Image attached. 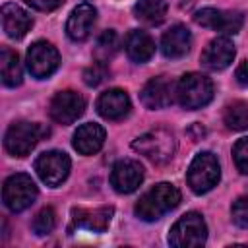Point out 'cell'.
Masks as SVG:
<instances>
[{
	"instance_id": "obj_11",
	"label": "cell",
	"mask_w": 248,
	"mask_h": 248,
	"mask_svg": "<svg viewBox=\"0 0 248 248\" xmlns=\"http://www.w3.org/2000/svg\"><path fill=\"white\" fill-rule=\"evenodd\" d=\"M85 110V99L78 93V91H72V89H66V91H58L52 101H50V107H48V112H50V118L58 124H72L76 122Z\"/></svg>"
},
{
	"instance_id": "obj_26",
	"label": "cell",
	"mask_w": 248,
	"mask_h": 248,
	"mask_svg": "<svg viewBox=\"0 0 248 248\" xmlns=\"http://www.w3.org/2000/svg\"><path fill=\"white\" fill-rule=\"evenodd\" d=\"M54 225H56V213H54L52 207H43V209L35 215V219H33V223H31L33 232L39 234V236H45V234L52 232Z\"/></svg>"
},
{
	"instance_id": "obj_15",
	"label": "cell",
	"mask_w": 248,
	"mask_h": 248,
	"mask_svg": "<svg viewBox=\"0 0 248 248\" xmlns=\"http://www.w3.org/2000/svg\"><path fill=\"white\" fill-rule=\"evenodd\" d=\"M234 58V45L227 37L213 39L202 52V64L211 72L225 70Z\"/></svg>"
},
{
	"instance_id": "obj_7",
	"label": "cell",
	"mask_w": 248,
	"mask_h": 248,
	"mask_svg": "<svg viewBox=\"0 0 248 248\" xmlns=\"http://www.w3.org/2000/svg\"><path fill=\"white\" fill-rule=\"evenodd\" d=\"M2 200L10 211L19 213V211L27 209L37 200V186L29 174H23V172L12 174L4 182Z\"/></svg>"
},
{
	"instance_id": "obj_22",
	"label": "cell",
	"mask_w": 248,
	"mask_h": 248,
	"mask_svg": "<svg viewBox=\"0 0 248 248\" xmlns=\"http://www.w3.org/2000/svg\"><path fill=\"white\" fill-rule=\"evenodd\" d=\"M0 76H2V83L6 87H16L21 83V62L16 50L4 46L0 50Z\"/></svg>"
},
{
	"instance_id": "obj_28",
	"label": "cell",
	"mask_w": 248,
	"mask_h": 248,
	"mask_svg": "<svg viewBox=\"0 0 248 248\" xmlns=\"http://www.w3.org/2000/svg\"><path fill=\"white\" fill-rule=\"evenodd\" d=\"M231 217H232L234 225H238L240 229H248V196H240L232 203Z\"/></svg>"
},
{
	"instance_id": "obj_5",
	"label": "cell",
	"mask_w": 248,
	"mask_h": 248,
	"mask_svg": "<svg viewBox=\"0 0 248 248\" xmlns=\"http://www.w3.org/2000/svg\"><path fill=\"white\" fill-rule=\"evenodd\" d=\"M48 130L35 122H14L6 136H4V147L14 157H25L33 151V147L41 141L43 136H46Z\"/></svg>"
},
{
	"instance_id": "obj_8",
	"label": "cell",
	"mask_w": 248,
	"mask_h": 248,
	"mask_svg": "<svg viewBox=\"0 0 248 248\" xmlns=\"http://www.w3.org/2000/svg\"><path fill=\"white\" fill-rule=\"evenodd\" d=\"M194 21L202 27L219 31L223 35H234L240 31L244 23V16L236 10H217V8H202L196 16Z\"/></svg>"
},
{
	"instance_id": "obj_29",
	"label": "cell",
	"mask_w": 248,
	"mask_h": 248,
	"mask_svg": "<svg viewBox=\"0 0 248 248\" xmlns=\"http://www.w3.org/2000/svg\"><path fill=\"white\" fill-rule=\"evenodd\" d=\"M234 165L242 174H248V138H240L232 147Z\"/></svg>"
},
{
	"instance_id": "obj_31",
	"label": "cell",
	"mask_w": 248,
	"mask_h": 248,
	"mask_svg": "<svg viewBox=\"0 0 248 248\" xmlns=\"http://www.w3.org/2000/svg\"><path fill=\"white\" fill-rule=\"evenodd\" d=\"M234 78H236L238 85H244V87L248 85V60H242L238 64V68L234 72Z\"/></svg>"
},
{
	"instance_id": "obj_9",
	"label": "cell",
	"mask_w": 248,
	"mask_h": 248,
	"mask_svg": "<svg viewBox=\"0 0 248 248\" xmlns=\"http://www.w3.org/2000/svg\"><path fill=\"white\" fill-rule=\"evenodd\" d=\"M60 64V54L58 50L46 43V41H37L29 46L27 50V68L33 78L45 79L56 72Z\"/></svg>"
},
{
	"instance_id": "obj_4",
	"label": "cell",
	"mask_w": 248,
	"mask_h": 248,
	"mask_svg": "<svg viewBox=\"0 0 248 248\" xmlns=\"http://www.w3.org/2000/svg\"><path fill=\"white\" fill-rule=\"evenodd\" d=\"M221 176V169H219V161L213 153L209 151H202L198 153L186 172V180L188 186L194 194H205L209 192L213 186H217Z\"/></svg>"
},
{
	"instance_id": "obj_1",
	"label": "cell",
	"mask_w": 248,
	"mask_h": 248,
	"mask_svg": "<svg viewBox=\"0 0 248 248\" xmlns=\"http://www.w3.org/2000/svg\"><path fill=\"white\" fill-rule=\"evenodd\" d=\"M180 203V192L169 182H161L147 190L136 203L134 211L141 221H157Z\"/></svg>"
},
{
	"instance_id": "obj_17",
	"label": "cell",
	"mask_w": 248,
	"mask_h": 248,
	"mask_svg": "<svg viewBox=\"0 0 248 248\" xmlns=\"http://www.w3.org/2000/svg\"><path fill=\"white\" fill-rule=\"evenodd\" d=\"M97 112L107 120H120L130 112V97L122 89H108L97 99Z\"/></svg>"
},
{
	"instance_id": "obj_18",
	"label": "cell",
	"mask_w": 248,
	"mask_h": 248,
	"mask_svg": "<svg viewBox=\"0 0 248 248\" xmlns=\"http://www.w3.org/2000/svg\"><path fill=\"white\" fill-rule=\"evenodd\" d=\"M0 16H2V27H4L6 35L12 37V39L25 37L27 31L31 29V25H33L31 16L16 4H4L2 10H0Z\"/></svg>"
},
{
	"instance_id": "obj_13",
	"label": "cell",
	"mask_w": 248,
	"mask_h": 248,
	"mask_svg": "<svg viewBox=\"0 0 248 248\" xmlns=\"http://www.w3.org/2000/svg\"><path fill=\"white\" fill-rule=\"evenodd\" d=\"M174 95H176V85L170 79H167L165 76H159V78L149 79L143 85V89L140 93V99L147 108L155 110V108L169 107L174 101Z\"/></svg>"
},
{
	"instance_id": "obj_30",
	"label": "cell",
	"mask_w": 248,
	"mask_h": 248,
	"mask_svg": "<svg viewBox=\"0 0 248 248\" xmlns=\"http://www.w3.org/2000/svg\"><path fill=\"white\" fill-rule=\"evenodd\" d=\"M23 2L39 12H52L64 4V0H23Z\"/></svg>"
},
{
	"instance_id": "obj_19",
	"label": "cell",
	"mask_w": 248,
	"mask_h": 248,
	"mask_svg": "<svg viewBox=\"0 0 248 248\" xmlns=\"http://www.w3.org/2000/svg\"><path fill=\"white\" fill-rule=\"evenodd\" d=\"M74 149L81 155H93L97 153L103 143H105V128L95 124V122H87L81 124L76 134H74Z\"/></svg>"
},
{
	"instance_id": "obj_10",
	"label": "cell",
	"mask_w": 248,
	"mask_h": 248,
	"mask_svg": "<svg viewBox=\"0 0 248 248\" xmlns=\"http://www.w3.org/2000/svg\"><path fill=\"white\" fill-rule=\"evenodd\" d=\"M39 178L48 186H58L70 172V157L64 151H45L35 161Z\"/></svg>"
},
{
	"instance_id": "obj_27",
	"label": "cell",
	"mask_w": 248,
	"mask_h": 248,
	"mask_svg": "<svg viewBox=\"0 0 248 248\" xmlns=\"http://www.w3.org/2000/svg\"><path fill=\"white\" fill-rule=\"evenodd\" d=\"M108 76V68L105 62H95L91 64L85 72H83V81L89 85V87H97L99 83L105 81V78Z\"/></svg>"
},
{
	"instance_id": "obj_16",
	"label": "cell",
	"mask_w": 248,
	"mask_h": 248,
	"mask_svg": "<svg viewBox=\"0 0 248 248\" xmlns=\"http://www.w3.org/2000/svg\"><path fill=\"white\" fill-rule=\"evenodd\" d=\"M114 209L108 205L97 207V209H83V207H76L72 211V223L76 229H85V231H93V232H103L107 231V227L110 225Z\"/></svg>"
},
{
	"instance_id": "obj_14",
	"label": "cell",
	"mask_w": 248,
	"mask_h": 248,
	"mask_svg": "<svg viewBox=\"0 0 248 248\" xmlns=\"http://www.w3.org/2000/svg\"><path fill=\"white\" fill-rule=\"evenodd\" d=\"M95 19H97V10L93 8V4L89 2H81L78 4L68 21H66V33L72 41H85L89 35H91V29L95 25Z\"/></svg>"
},
{
	"instance_id": "obj_21",
	"label": "cell",
	"mask_w": 248,
	"mask_h": 248,
	"mask_svg": "<svg viewBox=\"0 0 248 248\" xmlns=\"http://www.w3.org/2000/svg\"><path fill=\"white\" fill-rule=\"evenodd\" d=\"M124 46H126V54L130 56V60H134L138 64L147 62L155 54V43H153V39L145 31H140V29H134V31H130L126 35Z\"/></svg>"
},
{
	"instance_id": "obj_3",
	"label": "cell",
	"mask_w": 248,
	"mask_h": 248,
	"mask_svg": "<svg viewBox=\"0 0 248 248\" xmlns=\"http://www.w3.org/2000/svg\"><path fill=\"white\" fill-rule=\"evenodd\" d=\"M176 99L188 110L202 108L213 99V81L198 72L184 74L176 83Z\"/></svg>"
},
{
	"instance_id": "obj_23",
	"label": "cell",
	"mask_w": 248,
	"mask_h": 248,
	"mask_svg": "<svg viewBox=\"0 0 248 248\" xmlns=\"http://www.w3.org/2000/svg\"><path fill=\"white\" fill-rule=\"evenodd\" d=\"M134 14L140 21L147 25H159L167 16L165 0H138L134 6Z\"/></svg>"
},
{
	"instance_id": "obj_20",
	"label": "cell",
	"mask_w": 248,
	"mask_h": 248,
	"mask_svg": "<svg viewBox=\"0 0 248 248\" xmlns=\"http://www.w3.org/2000/svg\"><path fill=\"white\" fill-rule=\"evenodd\" d=\"M192 46V35L184 25H172L161 39V50L167 58H182Z\"/></svg>"
},
{
	"instance_id": "obj_24",
	"label": "cell",
	"mask_w": 248,
	"mask_h": 248,
	"mask_svg": "<svg viewBox=\"0 0 248 248\" xmlns=\"http://www.w3.org/2000/svg\"><path fill=\"white\" fill-rule=\"evenodd\" d=\"M118 45H120V41H118L116 31H112V29L103 31V33L97 37V43H95V60L107 64V62L116 54Z\"/></svg>"
},
{
	"instance_id": "obj_12",
	"label": "cell",
	"mask_w": 248,
	"mask_h": 248,
	"mask_svg": "<svg viewBox=\"0 0 248 248\" xmlns=\"http://www.w3.org/2000/svg\"><path fill=\"white\" fill-rule=\"evenodd\" d=\"M143 182V167L134 159H120L110 170V184L118 194H130Z\"/></svg>"
},
{
	"instance_id": "obj_25",
	"label": "cell",
	"mask_w": 248,
	"mask_h": 248,
	"mask_svg": "<svg viewBox=\"0 0 248 248\" xmlns=\"http://www.w3.org/2000/svg\"><path fill=\"white\" fill-rule=\"evenodd\" d=\"M223 120L229 130H248V101H234L229 105Z\"/></svg>"
},
{
	"instance_id": "obj_6",
	"label": "cell",
	"mask_w": 248,
	"mask_h": 248,
	"mask_svg": "<svg viewBox=\"0 0 248 248\" xmlns=\"http://www.w3.org/2000/svg\"><path fill=\"white\" fill-rule=\"evenodd\" d=\"M207 240V225L203 217L196 211L182 215L169 232V242L176 248H196L203 246Z\"/></svg>"
},
{
	"instance_id": "obj_2",
	"label": "cell",
	"mask_w": 248,
	"mask_h": 248,
	"mask_svg": "<svg viewBox=\"0 0 248 248\" xmlns=\"http://www.w3.org/2000/svg\"><path fill=\"white\" fill-rule=\"evenodd\" d=\"M132 147L140 155L147 157L149 161L163 165L172 159V155L176 151V140L169 130L155 128V130H149V132L141 134L140 138H136L132 141Z\"/></svg>"
}]
</instances>
